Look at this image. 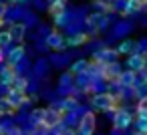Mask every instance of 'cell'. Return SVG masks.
Here are the masks:
<instances>
[{"label":"cell","instance_id":"1","mask_svg":"<svg viewBox=\"0 0 147 135\" xmlns=\"http://www.w3.org/2000/svg\"><path fill=\"white\" fill-rule=\"evenodd\" d=\"M91 103H93V107L97 111H113L117 107V97L111 95L109 91H99V93L93 95Z\"/></svg>","mask_w":147,"mask_h":135},{"label":"cell","instance_id":"2","mask_svg":"<svg viewBox=\"0 0 147 135\" xmlns=\"http://www.w3.org/2000/svg\"><path fill=\"white\" fill-rule=\"evenodd\" d=\"M40 123H42L49 131H53L55 127H59V125L63 123V111H59V109H55V107L42 109V119H40Z\"/></svg>","mask_w":147,"mask_h":135},{"label":"cell","instance_id":"3","mask_svg":"<svg viewBox=\"0 0 147 135\" xmlns=\"http://www.w3.org/2000/svg\"><path fill=\"white\" fill-rule=\"evenodd\" d=\"M117 51L115 49H107V47H103L101 51H97L95 55H93V63H97V65H111V63H117Z\"/></svg>","mask_w":147,"mask_h":135},{"label":"cell","instance_id":"4","mask_svg":"<svg viewBox=\"0 0 147 135\" xmlns=\"http://www.w3.org/2000/svg\"><path fill=\"white\" fill-rule=\"evenodd\" d=\"M95 127H97V117H95V113L87 111L81 117V121H79V133L81 135H93L95 133Z\"/></svg>","mask_w":147,"mask_h":135},{"label":"cell","instance_id":"5","mask_svg":"<svg viewBox=\"0 0 147 135\" xmlns=\"http://www.w3.org/2000/svg\"><path fill=\"white\" fill-rule=\"evenodd\" d=\"M6 103L16 111V109H20L26 101H28V97H26V93L24 91H16V89H8V93H6Z\"/></svg>","mask_w":147,"mask_h":135},{"label":"cell","instance_id":"6","mask_svg":"<svg viewBox=\"0 0 147 135\" xmlns=\"http://www.w3.org/2000/svg\"><path fill=\"white\" fill-rule=\"evenodd\" d=\"M131 123H133V115L129 111H125V109H119L115 113V117H113V127L117 131H123V129L131 127Z\"/></svg>","mask_w":147,"mask_h":135},{"label":"cell","instance_id":"7","mask_svg":"<svg viewBox=\"0 0 147 135\" xmlns=\"http://www.w3.org/2000/svg\"><path fill=\"white\" fill-rule=\"evenodd\" d=\"M119 75H121V67H119V63H111V65H103V69H101V77H99V79L109 81V83H117Z\"/></svg>","mask_w":147,"mask_h":135},{"label":"cell","instance_id":"8","mask_svg":"<svg viewBox=\"0 0 147 135\" xmlns=\"http://www.w3.org/2000/svg\"><path fill=\"white\" fill-rule=\"evenodd\" d=\"M47 47L53 49V51H65V49H67L65 36H63L59 30H53V32L47 36Z\"/></svg>","mask_w":147,"mask_h":135},{"label":"cell","instance_id":"9","mask_svg":"<svg viewBox=\"0 0 147 135\" xmlns=\"http://www.w3.org/2000/svg\"><path fill=\"white\" fill-rule=\"evenodd\" d=\"M127 67H129V71H133V73H141L143 67H145V57L139 55V53H131L129 59H127Z\"/></svg>","mask_w":147,"mask_h":135},{"label":"cell","instance_id":"10","mask_svg":"<svg viewBox=\"0 0 147 135\" xmlns=\"http://www.w3.org/2000/svg\"><path fill=\"white\" fill-rule=\"evenodd\" d=\"M16 77H18V71H16V67H12V65H4L2 69H0V83L6 85V87H8Z\"/></svg>","mask_w":147,"mask_h":135},{"label":"cell","instance_id":"11","mask_svg":"<svg viewBox=\"0 0 147 135\" xmlns=\"http://www.w3.org/2000/svg\"><path fill=\"white\" fill-rule=\"evenodd\" d=\"M87 24H89L93 30H103V28L107 26V16H105L103 12H95V14H91V16L87 18Z\"/></svg>","mask_w":147,"mask_h":135},{"label":"cell","instance_id":"12","mask_svg":"<svg viewBox=\"0 0 147 135\" xmlns=\"http://www.w3.org/2000/svg\"><path fill=\"white\" fill-rule=\"evenodd\" d=\"M117 85L119 87H129V89H133L135 85H137V77H135V73L133 71H121V75H119V79H117Z\"/></svg>","mask_w":147,"mask_h":135},{"label":"cell","instance_id":"13","mask_svg":"<svg viewBox=\"0 0 147 135\" xmlns=\"http://www.w3.org/2000/svg\"><path fill=\"white\" fill-rule=\"evenodd\" d=\"M10 38H12V43H22V38H24V34H26V24L24 22H14V24H10Z\"/></svg>","mask_w":147,"mask_h":135},{"label":"cell","instance_id":"14","mask_svg":"<svg viewBox=\"0 0 147 135\" xmlns=\"http://www.w3.org/2000/svg\"><path fill=\"white\" fill-rule=\"evenodd\" d=\"M22 59H24V47H14V49H10L8 55H6V65L16 67L18 63H22Z\"/></svg>","mask_w":147,"mask_h":135},{"label":"cell","instance_id":"15","mask_svg":"<svg viewBox=\"0 0 147 135\" xmlns=\"http://www.w3.org/2000/svg\"><path fill=\"white\" fill-rule=\"evenodd\" d=\"M87 41H89V34H87V32H81V30H77V32H73L69 38H65L67 47H83Z\"/></svg>","mask_w":147,"mask_h":135},{"label":"cell","instance_id":"16","mask_svg":"<svg viewBox=\"0 0 147 135\" xmlns=\"http://www.w3.org/2000/svg\"><path fill=\"white\" fill-rule=\"evenodd\" d=\"M147 6V0H125V14H133V12H139Z\"/></svg>","mask_w":147,"mask_h":135},{"label":"cell","instance_id":"17","mask_svg":"<svg viewBox=\"0 0 147 135\" xmlns=\"http://www.w3.org/2000/svg\"><path fill=\"white\" fill-rule=\"evenodd\" d=\"M135 47H137V43L131 41V38H127V41H123L115 51H117V55H131V53L135 51Z\"/></svg>","mask_w":147,"mask_h":135},{"label":"cell","instance_id":"18","mask_svg":"<svg viewBox=\"0 0 147 135\" xmlns=\"http://www.w3.org/2000/svg\"><path fill=\"white\" fill-rule=\"evenodd\" d=\"M49 14L53 18L61 16V14H67V2H57V4H49Z\"/></svg>","mask_w":147,"mask_h":135},{"label":"cell","instance_id":"19","mask_svg":"<svg viewBox=\"0 0 147 135\" xmlns=\"http://www.w3.org/2000/svg\"><path fill=\"white\" fill-rule=\"evenodd\" d=\"M87 69H89V61L81 59V61H77V63L71 67V75H85Z\"/></svg>","mask_w":147,"mask_h":135},{"label":"cell","instance_id":"20","mask_svg":"<svg viewBox=\"0 0 147 135\" xmlns=\"http://www.w3.org/2000/svg\"><path fill=\"white\" fill-rule=\"evenodd\" d=\"M26 87H28V79L22 77V75H18V77L8 85V89H16V91H26Z\"/></svg>","mask_w":147,"mask_h":135},{"label":"cell","instance_id":"21","mask_svg":"<svg viewBox=\"0 0 147 135\" xmlns=\"http://www.w3.org/2000/svg\"><path fill=\"white\" fill-rule=\"evenodd\" d=\"M12 45V38H10V32L8 30H0V51H4L6 47Z\"/></svg>","mask_w":147,"mask_h":135},{"label":"cell","instance_id":"22","mask_svg":"<svg viewBox=\"0 0 147 135\" xmlns=\"http://www.w3.org/2000/svg\"><path fill=\"white\" fill-rule=\"evenodd\" d=\"M95 6L103 10V14H109L113 10V4L109 2V0H95Z\"/></svg>","mask_w":147,"mask_h":135},{"label":"cell","instance_id":"23","mask_svg":"<svg viewBox=\"0 0 147 135\" xmlns=\"http://www.w3.org/2000/svg\"><path fill=\"white\" fill-rule=\"evenodd\" d=\"M0 115H14V109L6 103V99H0Z\"/></svg>","mask_w":147,"mask_h":135},{"label":"cell","instance_id":"24","mask_svg":"<svg viewBox=\"0 0 147 135\" xmlns=\"http://www.w3.org/2000/svg\"><path fill=\"white\" fill-rule=\"evenodd\" d=\"M137 113H147V95H141L137 101Z\"/></svg>","mask_w":147,"mask_h":135},{"label":"cell","instance_id":"25","mask_svg":"<svg viewBox=\"0 0 147 135\" xmlns=\"http://www.w3.org/2000/svg\"><path fill=\"white\" fill-rule=\"evenodd\" d=\"M30 119H32V123L36 125V123H40V119H42V109H34L32 111V115H30Z\"/></svg>","mask_w":147,"mask_h":135},{"label":"cell","instance_id":"26","mask_svg":"<svg viewBox=\"0 0 147 135\" xmlns=\"http://www.w3.org/2000/svg\"><path fill=\"white\" fill-rule=\"evenodd\" d=\"M6 135H22V129H20V127H14V125H12V127H10V129L6 131Z\"/></svg>","mask_w":147,"mask_h":135},{"label":"cell","instance_id":"27","mask_svg":"<svg viewBox=\"0 0 147 135\" xmlns=\"http://www.w3.org/2000/svg\"><path fill=\"white\" fill-rule=\"evenodd\" d=\"M6 12H8V6H6L4 2H0V20H4V16H6Z\"/></svg>","mask_w":147,"mask_h":135},{"label":"cell","instance_id":"28","mask_svg":"<svg viewBox=\"0 0 147 135\" xmlns=\"http://www.w3.org/2000/svg\"><path fill=\"white\" fill-rule=\"evenodd\" d=\"M65 22H67V14H61V16H57V18H55V24H59V26H61V24H65Z\"/></svg>","mask_w":147,"mask_h":135},{"label":"cell","instance_id":"29","mask_svg":"<svg viewBox=\"0 0 147 135\" xmlns=\"http://www.w3.org/2000/svg\"><path fill=\"white\" fill-rule=\"evenodd\" d=\"M49 4H57V2H67V0H47Z\"/></svg>","mask_w":147,"mask_h":135},{"label":"cell","instance_id":"30","mask_svg":"<svg viewBox=\"0 0 147 135\" xmlns=\"http://www.w3.org/2000/svg\"><path fill=\"white\" fill-rule=\"evenodd\" d=\"M133 135H147V131H135Z\"/></svg>","mask_w":147,"mask_h":135},{"label":"cell","instance_id":"31","mask_svg":"<svg viewBox=\"0 0 147 135\" xmlns=\"http://www.w3.org/2000/svg\"><path fill=\"white\" fill-rule=\"evenodd\" d=\"M2 61H4V53H2V51H0V63H2Z\"/></svg>","mask_w":147,"mask_h":135},{"label":"cell","instance_id":"32","mask_svg":"<svg viewBox=\"0 0 147 135\" xmlns=\"http://www.w3.org/2000/svg\"><path fill=\"white\" fill-rule=\"evenodd\" d=\"M12 2H24V0H12Z\"/></svg>","mask_w":147,"mask_h":135},{"label":"cell","instance_id":"33","mask_svg":"<svg viewBox=\"0 0 147 135\" xmlns=\"http://www.w3.org/2000/svg\"><path fill=\"white\" fill-rule=\"evenodd\" d=\"M2 22H4V20H0V24H2Z\"/></svg>","mask_w":147,"mask_h":135},{"label":"cell","instance_id":"34","mask_svg":"<svg viewBox=\"0 0 147 135\" xmlns=\"http://www.w3.org/2000/svg\"><path fill=\"white\" fill-rule=\"evenodd\" d=\"M109 2H111V0H109Z\"/></svg>","mask_w":147,"mask_h":135}]
</instances>
